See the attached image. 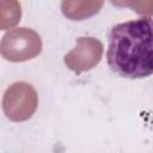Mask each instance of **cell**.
<instances>
[{"mask_svg": "<svg viewBox=\"0 0 153 153\" xmlns=\"http://www.w3.org/2000/svg\"><path fill=\"white\" fill-rule=\"evenodd\" d=\"M42 50L39 35L27 27H17L4 35L1 55L5 60L19 62L33 59Z\"/></svg>", "mask_w": 153, "mask_h": 153, "instance_id": "cell-2", "label": "cell"}, {"mask_svg": "<svg viewBox=\"0 0 153 153\" xmlns=\"http://www.w3.org/2000/svg\"><path fill=\"white\" fill-rule=\"evenodd\" d=\"M108 65L127 79L153 74V19L142 17L115 25L109 33Z\"/></svg>", "mask_w": 153, "mask_h": 153, "instance_id": "cell-1", "label": "cell"}, {"mask_svg": "<svg viewBox=\"0 0 153 153\" xmlns=\"http://www.w3.org/2000/svg\"><path fill=\"white\" fill-rule=\"evenodd\" d=\"M37 108V93L35 88L26 82H16L11 85L2 99V109L6 117L11 121H25L30 118Z\"/></svg>", "mask_w": 153, "mask_h": 153, "instance_id": "cell-3", "label": "cell"}, {"mask_svg": "<svg viewBox=\"0 0 153 153\" xmlns=\"http://www.w3.org/2000/svg\"><path fill=\"white\" fill-rule=\"evenodd\" d=\"M103 44L93 37H80L76 45L65 56L66 66L75 72H84L93 68L102 57Z\"/></svg>", "mask_w": 153, "mask_h": 153, "instance_id": "cell-4", "label": "cell"}]
</instances>
